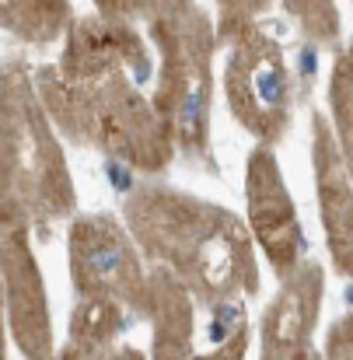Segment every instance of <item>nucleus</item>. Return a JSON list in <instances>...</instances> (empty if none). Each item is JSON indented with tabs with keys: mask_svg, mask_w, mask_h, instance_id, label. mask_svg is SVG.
I'll list each match as a JSON object with an SVG mask.
<instances>
[{
	"mask_svg": "<svg viewBox=\"0 0 353 360\" xmlns=\"http://www.w3.org/2000/svg\"><path fill=\"white\" fill-rule=\"evenodd\" d=\"M133 319L136 311L126 308L122 301L81 294L70 311L67 340L56 357H143L133 347H119V336L133 326Z\"/></svg>",
	"mask_w": 353,
	"mask_h": 360,
	"instance_id": "ddd939ff",
	"label": "nucleus"
},
{
	"mask_svg": "<svg viewBox=\"0 0 353 360\" xmlns=\"http://www.w3.org/2000/svg\"><path fill=\"white\" fill-rule=\"evenodd\" d=\"M67 262L77 297H113L140 319L150 266H143V252L126 221L116 214H77L67 235Z\"/></svg>",
	"mask_w": 353,
	"mask_h": 360,
	"instance_id": "39448f33",
	"label": "nucleus"
},
{
	"mask_svg": "<svg viewBox=\"0 0 353 360\" xmlns=\"http://www.w3.org/2000/svg\"><path fill=\"white\" fill-rule=\"evenodd\" d=\"M312 165L319 182V207H322V228L329 238V252L340 273H350L353 266V175L340 154L336 129L315 116L312 122Z\"/></svg>",
	"mask_w": 353,
	"mask_h": 360,
	"instance_id": "9b49d317",
	"label": "nucleus"
},
{
	"mask_svg": "<svg viewBox=\"0 0 353 360\" xmlns=\"http://www.w3.org/2000/svg\"><path fill=\"white\" fill-rule=\"evenodd\" d=\"M329 102H333V120H336V143L353 175V53H347L333 70Z\"/></svg>",
	"mask_w": 353,
	"mask_h": 360,
	"instance_id": "2eb2a0df",
	"label": "nucleus"
},
{
	"mask_svg": "<svg viewBox=\"0 0 353 360\" xmlns=\"http://www.w3.org/2000/svg\"><path fill=\"white\" fill-rule=\"evenodd\" d=\"M77 217V189L35 77L7 60L0 81V224L49 228Z\"/></svg>",
	"mask_w": 353,
	"mask_h": 360,
	"instance_id": "7ed1b4c3",
	"label": "nucleus"
},
{
	"mask_svg": "<svg viewBox=\"0 0 353 360\" xmlns=\"http://www.w3.org/2000/svg\"><path fill=\"white\" fill-rule=\"evenodd\" d=\"M228 109L259 143L273 147L290 126V74L273 39L255 28H241L224 67Z\"/></svg>",
	"mask_w": 353,
	"mask_h": 360,
	"instance_id": "423d86ee",
	"label": "nucleus"
},
{
	"mask_svg": "<svg viewBox=\"0 0 353 360\" xmlns=\"http://www.w3.org/2000/svg\"><path fill=\"white\" fill-rule=\"evenodd\" d=\"M280 290L273 304L262 315L259 347L262 357H308L312 354V333L322 311V287L326 276L315 262H301L287 276H280Z\"/></svg>",
	"mask_w": 353,
	"mask_h": 360,
	"instance_id": "9d476101",
	"label": "nucleus"
},
{
	"mask_svg": "<svg viewBox=\"0 0 353 360\" xmlns=\"http://www.w3.org/2000/svg\"><path fill=\"white\" fill-rule=\"evenodd\" d=\"M122 221L143 259L172 269L200 304L259 294L255 235L235 210L147 179L122 200Z\"/></svg>",
	"mask_w": 353,
	"mask_h": 360,
	"instance_id": "f257e3e1",
	"label": "nucleus"
},
{
	"mask_svg": "<svg viewBox=\"0 0 353 360\" xmlns=\"http://www.w3.org/2000/svg\"><path fill=\"white\" fill-rule=\"evenodd\" d=\"M210 311H214V329H210L214 357H241L248 347V329H245V311L238 297L214 304Z\"/></svg>",
	"mask_w": 353,
	"mask_h": 360,
	"instance_id": "dca6fc26",
	"label": "nucleus"
},
{
	"mask_svg": "<svg viewBox=\"0 0 353 360\" xmlns=\"http://www.w3.org/2000/svg\"><path fill=\"white\" fill-rule=\"evenodd\" d=\"M329 357H353V319H343L329 333Z\"/></svg>",
	"mask_w": 353,
	"mask_h": 360,
	"instance_id": "6ab92c4d",
	"label": "nucleus"
},
{
	"mask_svg": "<svg viewBox=\"0 0 353 360\" xmlns=\"http://www.w3.org/2000/svg\"><path fill=\"white\" fill-rule=\"evenodd\" d=\"M4 28L28 46H49L70 28V0H4Z\"/></svg>",
	"mask_w": 353,
	"mask_h": 360,
	"instance_id": "4468645a",
	"label": "nucleus"
},
{
	"mask_svg": "<svg viewBox=\"0 0 353 360\" xmlns=\"http://www.w3.org/2000/svg\"><path fill=\"white\" fill-rule=\"evenodd\" d=\"M98 11L105 18H147V21H158V18H172L186 7H193V0H95Z\"/></svg>",
	"mask_w": 353,
	"mask_h": 360,
	"instance_id": "f3484780",
	"label": "nucleus"
},
{
	"mask_svg": "<svg viewBox=\"0 0 353 360\" xmlns=\"http://www.w3.org/2000/svg\"><path fill=\"white\" fill-rule=\"evenodd\" d=\"M245 200H248V228L255 245L269 259V266L287 276L304 262V231L294 210V200L283 186L280 165L266 143L248 154L245 165Z\"/></svg>",
	"mask_w": 353,
	"mask_h": 360,
	"instance_id": "6e6552de",
	"label": "nucleus"
},
{
	"mask_svg": "<svg viewBox=\"0 0 353 360\" xmlns=\"http://www.w3.org/2000/svg\"><path fill=\"white\" fill-rule=\"evenodd\" d=\"M350 276H353V266H350Z\"/></svg>",
	"mask_w": 353,
	"mask_h": 360,
	"instance_id": "aec40b11",
	"label": "nucleus"
},
{
	"mask_svg": "<svg viewBox=\"0 0 353 360\" xmlns=\"http://www.w3.org/2000/svg\"><path fill=\"white\" fill-rule=\"evenodd\" d=\"M150 35L161 49V74L154 105L172 122L179 158L207 175H217L214 161V28L203 11L186 7L172 18L150 21Z\"/></svg>",
	"mask_w": 353,
	"mask_h": 360,
	"instance_id": "20e7f679",
	"label": "nucleus"
},
{
	"mask_svg": "<svg viewBox=\"0 0 353 360\" xmlns=\"http://www.w3.org/2000/svg\"><path fill=\"white\" fill-rule=\"evenodd\" d=\"M217 4H221V11H224V32H228L235 21H245V18H252L255 11L266 7V0H217Z\"/></svg>",
	"mask_w": 353,
	"mask_h": 360,
	"instance_id": "a211bd4d",
	"label": "nucleus"
},
{
	"mask_svg": "<svg viewBox=\"0 0 353 360\" xmlns=\"http://www.w3.org/2000/svg\"><path fill=\"white\" fill-rule=\"evenodd\" d=\"M140 319L150 322V357H193L196 347V297L165 266H150Z\"/></svg>",
	"mask_w": 353,
	"mask_h": 360,
	"instance_id": "f8f14e48",
	"label": "nucleus"
},
{
	"mask_svg": "<svg viewBox=\"0 0 353 360\" xmlns=\"http://www.w3.org/2000/svg\"><path fill=\"white\" fill-rule=\"evenodd\" d=\"M140 81L126 70L98 81H70L60 67H39L35 88L56 129L88 150H98L126 168L154 179L179 158L175 129L154 98H143Z\"/></svg>",
	"mask_w": 353,
	"mask_h": 360,
	"instance_id": "f03ea898",
	"label": "nucleus"
},
{
	"mask_svg": "<svg viewBox=\"0 0 353 360\" xmlns=\"http://www.w3.org/2000/svg\"><path fill=\"white\" fill-rule=\"evenodd\" d=\"M28 224H0V280H4V319L11 343L32 360L56 357L53 311L46 297V280L32 252Z\"/></svg>",
	"mask_w": 353,
	"mask_h": 360,
	"instance_id": "0eeeda50",
	"label": "nucleus"
},
{
	"mask_svg": "<svg viewBox=\"0 0 353 360\" xmlns=\"http://www.w3.org/2000/svg\"><path fill=\"white\" fill-rule=\"evenodd\" d=\"M56 67L70 81H98L119 70L143 81L150 77V53L122 18H81L70 25L67 49Z\"/></svg>",
	"mask_w": 353,
	"mask_h": 360,
	"instance_id": "1a4fd4ad",
	"label": "nucleus"
}]
</instances>
